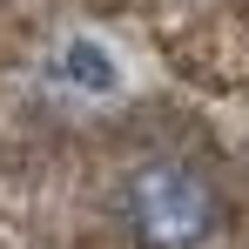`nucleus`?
<instances>
[{"label":"nucleus","instance_id":"obj_1","mask_svg":"<svg viewBox=\"0 0 249 249\" xmlns=\"http://www.w3.org/2000/svg\"><path fill=\"white\" fill-rule=\"evenodd\" d=\"M128 229L142 249H202L222 229V202L189 162H148L128 182Z\"/></svg>","mask_w":249,"mask_h":249},{"label":"nucleus","instance_id":"obj_2","mask_svg":"<svg viewBox=\"0 0 249 249\" xmlns=\"http://www.w3.org/2000/svg\"><path fill=\"white\" fill-rule=\"evenodd\" d=\"M61 74H74V81H94V88H108V54L101 47H68V68Z\"/></svg>","mask_w":249,"mask_h":249}]
</instances>
